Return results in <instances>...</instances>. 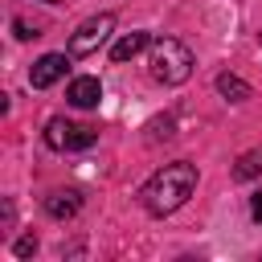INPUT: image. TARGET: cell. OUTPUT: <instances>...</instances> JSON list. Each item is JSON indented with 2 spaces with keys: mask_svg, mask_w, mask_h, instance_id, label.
<instances>
[{
  "mask_svg": "<svg viewBox=\"0 0 262 262\" xmlns=\"http://www.w3.org/2000/svg\"><path fill=\"white\" fill-rule=\"evenodd\" d=\"M192 188H196V164L176 160V164H164V168L143 184L139 201H143V209H147L151 217H168V213H176V209L192 196Z\"/></svg>",
  "mask_w": 262,
  "mask_h": 262,
  "instance_id": "cell-1",
  "label": "cell"
},
{
  "mask_svg": "<svg viewBox=\"0 0 262 262\" xmlns=\"http://www.w3.org/2000/svg\"><path fill=\"white\" fill-rule=\"evenodd\" d=\"M147 70H151L156 82H164V86H180V82H188V74H192V53H188L184 41H176V37H160V41H151Z\"/></svg>",
  "mask_w": 262,
  "mask_h": 262,
  "instance_id": "cell-2",
  "label": "cell"
},
{
  "mask_svg": "<svg viewBox=\"0 0 262 262\" xmlns=\"http://www.w3.org/2000/svg\"><path fill=\"white\" fill-rule=\"evenodd\" d=\"M98 139V127H86V123H70V119H49L45 123V143L53 151H82Z\"/></svg>",
  "mask_w": 262,
  "mask_h": 262,
  "instance_id": "cell-3",
  "label": "cell"
},
{
  "mask_svg": "<svg viewBox=\"0 0 262 262\" xmlns=\"http://www.w3.org/2000/svg\"><path fill=\"white\" fill-rule=\"evenodd\" d=\"M111 29H115V16H111V12H98V16L82 20V25L70 33V57H90V53L111 37Z\"/></svg>",
  "mask_w": 262,
  "mask_h": 262,
  "instance_id": "cell-4",
  "label": "cell"
},
{
  "mask_svg": "<svg viewBox=\"0 0 262 262\" xmlns=\"http://www.w3.org/2000/svg\"><path fill=\"white\" fill-rule=\"evenodd\" d=\"M66 53H45V57H37L33 61V70H29V82H33V90H45V86H53L57 78H66Z\"/></svg>",
  "mask_w": 262,
  "mask_h": 262,
  "instance_id": "cell-5",
  "label": "cell"
},
{
  "mask_svg": "<svg viewBox=\"0 0 262 262\" xmlns=\"http://www.w3.org/2000/svg\"><path fill=\"white\" fill-rule=\"evenodd\" d=\"M82 209V196L74 192V188H57V192H49L45 196V213L53 217V221H66V217H74Z\"/></svg>",
  "mask_w": 262,
  "mask_h": 262,
  "instance_id": "cell-6",
  "label": "cell"
},
{
  "mask_svg": "<svg viewBox=\"0 0 262 262\" xmlns=\"http://www.w3.org/2000/svg\"><path fill=\"white\" fill-rule=\"evenodd\" d=\"M66 98L74 102V106H98V98H102V86H98V78H74L70 82V90H66Z\"/></svg>",
  "mask_w": 262,
  "mask_h": 262,
  "instance_id": "cell-7",
  "label": "cell"
},
{
  "mask_svg": "<svg viewBox=\"0 0 262 262\" xmlns=\"http://www.w3.org/2000/svg\"><path fill=\"white\" fill-rule=\"evenodd\" d=\"M143 49H151V37L147 33H127V37H119L115 41V49H111V61H131L135 53H143Z\"/></svg>",
  "mask_w": 262,
  "mask_h": 262,
  "instance_id": "cell-8",
  "label": "cell"
},
{
  "mask_svg": "<svg viewBox=\"0 0 262 262\" xmlns=\"http://www.w3.org/2000/svg\"><path fill=\"white\" fill-rule=\"evenodd\" d=\"M217 90H221L229 102H246V98H254L250 82H242L237 74H217Z\"/></svg>",
  "mask_w": 262,
  "mask_h": 262,
  "instance_id": "cell-9",
  "label": "cell"
},
{
  "mask_svg": "<svg viewBox=\"0 0 262 262\" xmlns=\"http://www.w3.org/2000/svg\"><path fill=\"white\" fill-rule=\"evenodd\" d=\"M254 176H262V147L237 156V164H233V180H254Z\"/></svg>",
  "mask_w": 262,
  "mask_h": 262,
  "instance_id": "cell-10",
  "label": "cell"
},
{
  "mask_svg": "<svg viewBox=\"0 0 262 262\" xmlns=\"http://www.w3.org/2000/svg\"><path fill=\"white\" fill-rule=\"evenodd\" d=\"M12 29H16V37H20V41H29V37H41V33H37V25H29V20H20V16L12 20Z\"/></svg>",
  "mask_w": 262,
  "mask_h": 262,
  "instance_id": "cell-11",
  "label": "cell"
},
{
  "mask_svg": "<svg viewBox=\"0 0 262 262\" xmlns=\"http://www.w3.org/2000/svg\"><path fill=\"white\" fill-rule=\"evenodd\" d=\"M33 250H37V237H20V242L12 246V254H16V258H29Z\"/></svg>",
  "mask_w": 262,
  "mask_h": 262,
  "instance_id": "cell-12",
  "label": "cell"
},
{
  "mask_svg": "<svg viewBox=\"0 0 262 262\" xmlns=\"http://www.w3.org/2000/svg\"><path fill=\"white\" fill-rule=\"evenodd\" d=\"M250 217L262 225V192H254V196H250Z\"/></svg>",
  "mask_w": 262,
  "mask_h": 262,
  "instance_id": "cell-13",
  "label": "cell"
},
{
  "mask_svg": "<svg viewBox=\"0 0 262 262\" xmlns=\"http://www.w3.org/2000/svg\"><path fill=\"white\" fill-rule=\"evenodd\" d=\"M258 41H262V33H258Z\"/></svg>",
  "mask_w": 262,
  "mask_h": 262,
  "instance_id": "cell-14",
  "label": "cell"
},
{
  "mask_svg": "<svg viewBox=\"0 0 262 262\" xmlns=\"http://www.w3.org/2000/svg\"><path fill=\"white\" fill-rule=\"evenodd\" d=\"M49 4H57V0H49Z\"/></svg>",
  "mask_w": 262,
  "mask_h": 262,
  "instance_id": "cell-15",
  "label": "cell"
}]
</instances>
